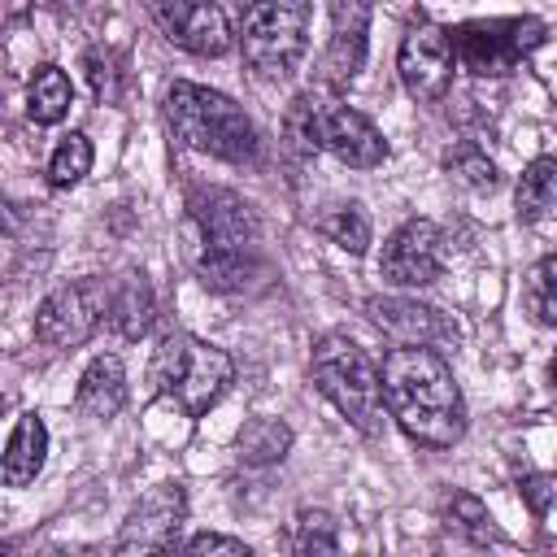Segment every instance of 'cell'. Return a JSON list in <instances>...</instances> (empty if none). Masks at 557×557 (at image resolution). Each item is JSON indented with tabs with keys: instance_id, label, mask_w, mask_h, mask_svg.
<instances>
[{
	"instance_id": "cell-1",
	"label": "cell",
	"mask_w": 557,
	"mask_h": 557,
	"mask_svg": "<svg viewBox=\"0 0 557 557\" xmlns=\"http://www.w3.org/2000/svg\"><path fill=\"white\" fill-rule=\"evenodd\" d=\"M383 405L422 448H453L466 435V400L431 344H396L383 357Z\"/></svg>"
},
{
	"instance_id": "cell-2",
	"label": "cell",
	"mask_w": 557,
	"mask_h": 557,
	"mask_svg": "<svg viewBox=\"0 0 557 557\" xmlns=\"http://www.w3.org/2000/svg\"><path fill=\"white\" fill-rule=\"evenodd\" d=\"M165 117H170L174 135L205 157L235 161V165L257 157V126L231 96H222L213 87L174 83L165 91Z\"/></svg>"
},
{
	"instance_id": "cell-3",
	"label": "cell",
	"mask_w": 557,
	"mask_h": 557,
	"mask_svg": "<svg viewBox=\"0 0 557 557\" xmlns=\"http://www.w3.org/2000/svg\"><path fill=\"white\" fill-rule=\"evenodd\" d=\"M148 379L161 396H170L187 418H200L209 413L222 392L231 387L235 379V361L231 352L196 339V335H165L161 348L152 352V366H148Z\"/></svg>"
},
{
	"instance_id": "cell-4",
	"label": "cell",
	"mask_w": 557,
	"mask_h": 557,
	"mask_svg": "<svg viewBox=\"0 0 557 557\" xmlns=\"http://www.w3.org/2000/svg\"><path fill=\"white\" fill-rule=\"evenodd\" d=\"M313 383L318 392L361 431L374 435L383 426V374L348 335H322L313 348Z\"/></svg>"
},
{
	"instance_id": "cell-5",
	"label": "cell",
	"mask_w": 557,
	"mask_h": 557,
	"mask_svg": "<svg viewBox=\"0 0 557 557\" xmlns=\"http://www.w3.org/2000/svg\"><path fill=\"white\" fill-rule=\"evenodd\" d=\"M239 44L261 78H287L309 48V0H248Z\"/></svg>"
},
{
	"instance_id": "cell-6",
	"label": "cell",
	"mask_w": 557,
	"mask_h": 557,
	"mask_svg": "<svg viewBox=\"0 0 557 557\" xmlns=\"http://www.w3.org/2000/svg\"><path fill=\"white\" fill-rule=\"evenodd\" d=\"M292 131L309 148H326L331 157L357 170H374L387 161V139L379 135V126L348 104H318L313 96H305L292 109Z\"/></svg>"
},
{
	"instance_id": "cell-7",
	"label": "cell",
	"mask_w": 557,
	"mask_h": 557,
	"mask_svg": "<svg viewBox=\"0 0 557 557\" xmlns=\"http://www.w3.org/2000/svg\"><path fill=\"white\" fill-rule=\"evenodd\" d=\"M540 44H544L540 17H479V22H461L453 30L457 65L479 78L513 74Z\"/></svg>"
},
{
	"instance_id": "cell-8",
	"label": "cell",
	"mask_w": 557,
	"mask_h": 557,
	"mask_svg": "<svg viewBox=\"0 0 557 557\" xmlns=\"http://www.w3.org/2000/svg\"><path fill=\"white\" fill-rule=\"evenodd\" d=\"M113 287L104 278H74L44 296L35 309V339L48 348H78L87 344L100 322H109Z\"/></svg>"
},
{
	"instance_id": "cell-9",
	"label": "cell",
	"mask_w": 557,
	"mask_h": 557,
	"mask_svg": "<svg viewBox=\"0 0 557 557\" xmlns=\"http://www.w3.org/2000/svg\"><path fill=\"white\" fill-rule=\"evenodd\" d=\"M396 70H400V83L413 100H440L453 87V70H457L453 30H444L435 22L409 26V35L400 39Z\"/></svg>"
},
{
	"instance_id": "cell-10",
	"label": "cell",
	"mask_w": 557,
	"mask_h": 557,
	"mask_svg": "<svg viewBox=\"0 0 557 557\" xmlns=\"http://www.w3.org/2000/svg\"><path fill=\"white\" fill-rule=\"evenodd\" d=\"M444 270V231L426 218H409L392 231L379 257V274L396 287H426Z\"/></svg>"
},
{
	"instance_id": "cell-11",
	"label": "cell",
	"mask_w": 557,
	"mask_h": 557,
	"mask_svg": "<svg viewBox=\"0 0 557 557\" xmlns=\"http://www.w3.org/2000/svg\"><path fill=\"white\" fill-rule=\"evenodd\" d=\"M187 513V496L178 483H157L122 522L117 553H165L178 544V527Z\"/></svg>"
},
{
	"instance_id": "cell-12",
	"label": "cell",
	"mask_w": 557,
	"mask_h": 557,
	"mask_svg": "<svg viewBox=\"0 0 557 557\" xmlns=\"http://www.w3.org/2000/svg\"><path fill=\"white\" fill-rule=\"evenodd\" d=\"M157 22L178 48L196 57H222L235 44L231 22L213 0H157Z\"/></svg>"
},
{
	"instance_id": "cell-13",
	"label": "cell",
	"mask_w": 557,
	"mask_h": 557,
	"mask_svg": "<svg viewBox=\"0 0 557 557\" xmlns=\"http://www.w3.org/2000/svg\"><path fill=\"white\" fill-rule=\"evenodd\" d=\"M200 235L209 248H252L257 239V213L244 196L226 191V187H200L187 200Z\"/></svg>"
},
{
	"instance_id": "cell-14",
	"label": "cell",
	"mask_w": 557,
	"mask_h": 557,
	"mask_svg": "<svg viewBox=\"0 0 557 557\" xmlns=\"http://www.w3.org/2000/svg\"><path fill=\"white\" fill-rule=\"evenodd\" d=\"M366 313L396 344H440V339L457 335L453 322L440 318V309L405 300V296H374V300H366Z\"/></svg>"
},
{
	"instance_id": "cell-15",
	"label": "cell",
	"mask_w": 557,
	"mask_h": 557,
	"mask_svg": "<svg viewBox=\"0 0 557 557\" xmlns=\"http://www.w3.org/2000/svg\"><path fill=\"white\" fill-rule=\"evenodd\" d=\"M366 30H370V0H335L331 4V39L322 70L331 83H348L366 61Z\"/></svg>"
},
{
	"instance_id": "cell-16",
	"label": "cell",
	"mask_w": 557,
	"mask_h": 557,
	"mask_svg": "<svg viewBox=\"0 0 557 557\" xmlns=\"http://www.w3.org/2000/svg\"><path fill=\"white\" fill-rule=\"evenodd\" d=\"M122 405H126V366L113 352L91 357V366L78 379L74 409L83 418H113V413H122Z\"/></svg>"
},
{
	"instance_id": "cell-17",
	"label": "cell",
	"mask_w": 557,
	"mask_h": 557,
	"mask_svg": "<svg viewBox=\"0 0 557 557\" xmlns=\"http://www.w3.org/2000/svg\"><path fill=\"white\" fill-rule=\"evenodd\" d=\"M44 453H48V426L39 413H22L9 444H4V487H26L39 470H44Z\"/></svg>"
},
{
	"instance_id": "cell-18",
	"label": "cell",
	"mask_w": 557,
	"mask_h": 557,
	"mask_svg": "<svg viewBox=\"0 0 557 557\" xmlns=\"http://www.w3.org/2000/svg\"><path fill=\"white\" fill-rule=\"evenodd\" d=\"M70 104H74L70 74L61 65H39L30 74V87H26V113H30V122L52 126V122H61L70 113Z\"/></svg>"
},
{
	"instance_id": "cell-19",
	"label": "cell",
	"mask_w": 557,
	"mask_h": 557,
	"mask_svg": "<svg viewBox=\"0 0 557 557\" xmlns=\"http://www.w3.org/2000/svg\"><path fill=\"white\" fill-rule=\"evenodd\" d=\"M109 322H113V331L126 335V339H139V335L152 326V287L144 283V274H126V283L113 287Z\"/></svg>"
},
{
	"instance_id": "cell-20",
	"label": "cell",
	"mask_w": 557,
	"mask_h": 557,
	"mask_svg": "<svg viewBox=\"0 0 557 557\" xmlns=\"http://www.w3.org/2000/svg\"><path fill=\"white\" fill-rule=\"evenodd\" d=\"M518 222H540L557 205V157H535L518 178Z\"/></svg>"
},
{
	"instance_id": "cell-21",
	"label": "cell",
	"mask_w": 557,
	"mask_h": 557,
	"mask_svg": "<svg viewBox=\"0 0 557 557\" xmlns=\"http://www.w3.org/2000/svg\"><path fill=\"white\" fill-rule=\"evenodd\" d=\"M292 448V426L278 418H252L239 431V461L244 466H270Z\"/></svg>"
},
{
	"instance_id": "cell-22",
	"label": "cell",
	"mask_w": 557,
	"mask_h": 557,
	"mask_svg": "<svg viewBox=\"0 0 557 557\" xmlns=\"http://www.w3.org/2000/svg\"><path fill=\"white\" fill-rule=\"evenodd\" d=\"M318 231H322L335 248H344V252H352V257H361V252L370 248V218H366V209H361L357 200L326 209V213L318 218Z\"/></svg>"
},
{
	"instance_id": "cell-23",
	"label": "cell",
	"mask_w": 557,
	"mask_h": 557,
	"mask_svg": "<svg viewBox=\"0 0 557 557\" xmlns=\"http://www.w3.org/2000/svg\"><path fill=\"white\" fill-rule=\"evenodd\" d=\"M196 270H200V283L213 292H239L252 274V257L248 248H209L196 261Z\"/></svg>"
},
{
	"instance_id": "cell-24",
	"label": "cell",
	"mask_w": 557,
	"mask_h": 557,
	"mask_svg": "<svg viewBox=\"0 0 557 557\" xmlns=\"http://www.w3.org/2000/svg\"><path fill=\"white\" fill-rule=\"evenodd\" d=\"M91 170V144H87V135H65L57 148H52V157H48V183L52 187H74V183H83V174Z\"/></svg>"
},
{
	"instance_id": "cell-25",
	"label": "cell",
	"mask_w": 557,
	"mask_h": 557,
	"mask_svg": "<svg viewBox=\"0 0 557 557\" xmlns=\"http://www.w3.org/2000/svg\"><path fill=\"white\" fill-rule=\"evenodd\" d=\"M527 313L540 326H557V252L527 274Z\"/></svg>"
},
{
	"instance_id": "cell-26",
	"label": "cell",
	"mask_w": 557,
	"mask_h": 557,
	"mask_svg": "<svg viewBox=\"0 0 557 557\" xmlns=\"http://www.w3.org/2000/svg\"><path fill=\"white\" fill-rule=\"evenodd\" d=\"M292 548L296 553H335L339 535H335V518L322 509H300L296 531H292Z\"/></svg>"
},
{
	"instance_id": "cell-27",
	"label": "cell",
	"mask_w": 557,
	"mask_h": 557,
	"mask_svg": "<svg viewBox=\"0 0 557 557\" xmlns=\"http://www.w3.org/2000/svg\"><path fill=\"white\" fill-rule=\"evenodd\" d=\"M448 170L470 187V191H492L496 187V165L487 161V152L479 144H457L448 152Z\"/></svg>"
},
{
	"instance_id": "cell-28",
	"label": "cell",
	"mask_w": 557,
	"mask_h": 557,
	"mask_svg": "<svg viewBox=\"0 0 557 557\" xmlns=\"http://www.w3.org/2000/svg\"><path fill=\"white\" fill-rule=\"evenodd\" d=\"M448 518L457 522V531H466L470 540H496V527H492V518H487V509H483V500H474L470 492H453V500H448Z\"/></svg>"
},
{
	"instance_id": "cell-29",
	"label": "cell",
	"mask_w": 557,
	"mask_h": 557,
	"mask_svg": "<svg viewBox=\"0 0 557 557\" xmlns=\"http://www.w3.org/2000/svg\"><path fill=\"white\" fill-rule=\"evenodd\" d=\"M522 500L531 513H548V505H557V474H531L522 483Z\"/></svg>"
},
{
	"instance_id": "cell-30",
	"label": "cell",
	"mask_w": 557,
	"mask_h": 557,
	"mask_svg": "<svg viewBox=\"0 0 557 557\" xmlns=\"http://www.w3.org/2000/svg\"><path fill=\"white\" fill-rule=\"evenodd\" d=\"M87 74H91V91H96L100 100H113V96H117V70H113V57L91 52V57H87Z\"/></svg>"
},
{
	"instance_id": "cell-31",
	"label": "cell",
	"mask_w": 557,
	"mask_h": 557,
	"mask_svg": "<svg viewBox=\"0 0 557 557\" xmlns=\"http://www.w3.org/2000/svg\"><path fill=\"white\" fill-rule=\"evenodd\" d=\"M183 548H187V553H231V557H248V544H244V540H231V535H213V531H205V535H191Z\"/></svg>"
},
{
	"instance_id": "cell-32",
	"label": "cell",
	"mask_w": 557,
	"mask_h": 557,
	"mask_svg": "<svg viewBox=\"0 0 557 557\" xmlns=\"http://www.w3.org/2000/svg\"><path fill=\"white\" fill-rule=\"evenodd\" d=\"M548 379H553V392H557V357L548 361Z\"/></svg>"
}]
</instances>
